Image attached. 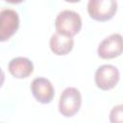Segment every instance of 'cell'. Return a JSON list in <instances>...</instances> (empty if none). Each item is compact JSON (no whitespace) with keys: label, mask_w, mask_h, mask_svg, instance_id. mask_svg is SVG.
<instances>
[{"label":"cell","mask_w":123,"mask_h":123,"mask_svg":"<svg viewBox=\"0 0 123 123\" xmlns=\"http://www.w3.org/2000/svg\"><path fill=\"white\" fill-rule=\"evenodd\" d=\"M57 33L73 37L82 29V18L80 14L71 10H64L58 13L55 19Z\"/></svg>","instance_id":"cell-1"},{"label":"cell","mask_w":123,"mask_h":123,"mask_svg":"<svg viewBox=\"0 0 123 123\" xmlns=\"http://www.w3.org/2000/svg\"><path fill=\"white\" fill-rule=\"evenodd\" d=\"M82 94L80 90L73 86L63 89L60 96L59 112L64 117L74 116L81 109Z\"/></svg>","instance_id":"cell-2"},{"label":"cell","mask_w":123,"mask_h":123,"mask_svg":"<svg viewBox=\"0 0 123 123\" xmlns=\"http://www.w3.org/2000/svg\"><path fill=\"white\" fill-rule=\"evenodd\" d=\"M117 7L116 0H88L87 12L93 20L105 22L115 15Z\"/></svg>","instance_id":"cell-3"},{"label":"cell","mask_w":123,"mask_h":123,"mask_svg":"<svg viewBox=\"0 0 123 123\" xmlns=\"http://www.w3.org/2000/svg\"><path fill=\"white\" fill-rule=\"evenodd\" d=\"M120 73L116 66L112 64L100 65L94 74V82L101 90H111L118 84Z\"/></svg>","instance_id":"cell-4"},{"label":"cell","mask_w":123,"mask_h":123,"mask_svg":"<svg viewBox=\"0 0 123 123\" xmlns=\"http://www.w3.org/2000/svg\"><path fill=\"white\" fill-rule=\"evenodd\" d=\"M97 54L101 59L110 60L123 54V37L120 34H111L105 37L98 45Z\"/></svg>","instance_id":"cell-5"},{"label":"cell","mask_w":123,"mask_h":123,"mask_svg":"<svg viewBox=\"0 0 123 123\" xmlns=\"http://www.w3.org/2000/svg\"><path fill=\"white\" fill-rule=\"evenodd\" d=\"M18 13L12 9H4L0 12V40H9L19 28Z\"/></svg>","instance_id":"cell-6"},{"label":"cell","mask_w":123,"mask_h":123,"mask_svg":"<svg viewBox=\"0 0 123 123\" xmlns=\"http://www.w3.org/2000/svg\"><path fill=\"white\" fill-rule=\"evenodd\" d=\"M31 91L34 98L40 104L51 103L55 95V89L52 83L43 77H37L32 81Z\"/></svg>","instance_id":"cell-7"},{"label":"cell","mask_w":123,"mask_h":123,"mask_svg":"<svg viewBox=\"0 0 123 123\" xmlns=\"http://www.w3.org/2000/svg\"><path fill=\"white\" fill-rule=\"evenodd\" d=\"M8 70L12 76L16 79L28 78L34 71V64L28 58L16 57L8 63Z\"/></svg>","instance_id":"cell-8"},{"label":"cell","mask_w":123,"mask_h":123,"mask_svg":"<svg viewBox=\"0 0 123 123\" xmlns=\"http://www.w3.org/2000/svg\"><path fill=\"white\" fill-rule=\"evenodd\" d=\"M74 46V39L70 37L63 36L59 33H55L51 36L49 40V47L51 51L57 56L67 55Z\"/></svg>","instance_id":"cell-9"},{"label":"cell","mask_w":123,"mask_h":123,"mask_svg":"<svg viewBox=\"0 0 123 123\" xmlns=\"http://www.w3.org/2000/svg\"><path fill=\"white\" fill-rule=\"evenodd\" d=\"M110 121L111 123H123V104L116 105L111 110Z\"/></svg>","instance_id":"cell-10"},{"label":"cell","mask_w":123,"mask_h":123,"mask_svg":"<svg viewBox=\"0 0 123 123\" xmlns=\"http://www.w3.org/2000/svg\"><path fill=\"white\" fill-rule=\"evenodd\" d=\"M5 1L8 3H11V4H19V3L24 2L25 0H5Z\"/></svg>","instance_id":"cell-11"},{"label":"cell","mask_w":123,"mask_h":123,"mask_svg":"<svg viewBox=\"0 0 123 123\" xmlns=\"http://www.w3.org/2000/svg\"><path fill=\"white\" fill-rule=\"evenodd\" d=\"M65 2H68V3H78L80 2L81 0H64Z\"/></svg>","instance_id":"cell-12"}]
</instances>
